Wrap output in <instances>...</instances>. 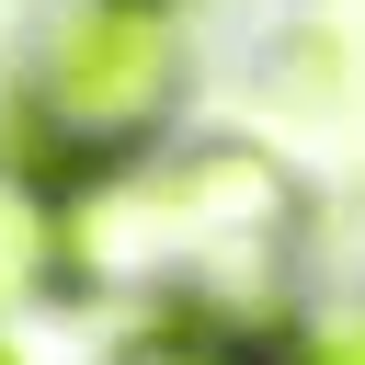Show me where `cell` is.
Wrapping results in <instances>:
<instances>
[{
	"label": "cell",
	"mask_w": 365,
	"mask_h": 365,
	"mask_svg": "<svg viewBox=\"0 0 365 365\" xmlns=\"http://www.w3.org/2000/svg\"><path fill=\"white\" fill-rule=\"evenodd\" d=\"M57 274H68V205H57V182L34 160L0 148V308L46 297Z\"/></svg>",
	"instance_id": "3957f363"
},
{
	"label": "cell",
	"mask_w": 365,
	"mask_h": 365,
	"mask_svg": "<svg viewBox=\"0 0 365 365\" xmlns=\"http://www.w3.org/2000/svg\"><path fill=\"white\" fill-rule=\"evenodd\" d=\"M0 365H11V354H0Z\"/></svg>",
	"instance_id": "8992f818"
},
{
	"label": "cell",
	"mask_w": 365,
	"mask_h": 365,
	"mask_svg": "<svg viewBox=\"0 0 365 365\" xmlns=\"http://www.w3.org/2000/svg\"><path fill=\"white\" fill-rule=\"evenodd\" d=\"M285 365H365V319H331V331H308Z\"/></svg>",
	"instance_id": "5b68a950"
},
{
	"label": "cell",
	"mask_w": 365,
	"mask_h": 365,
	"mask_svg": "<svg viewBox=\"0 0 365 365\" xmlns=\"http://www.w3.org/2000/svg\"><path fill=\"white\" fill-rule=\"evenodd\" d=\"M171 91H182L171 0H46L23 68V160L46 182L137 171L148 137L171 125Z\"/></svg>",
	"instance_id": "7a4b0ae2"
},
{
	"label": "cell",
	"mask_w": 365,
	"mask_h": 365,
	"mask_svg": "<svg viewBox=\"0 0 365 365\" xmlns=\"http://www.w3.org/2000/svg\"><path fill=\"white\" fill-rule=\"evenodd\" d=\"M91 205H114V228L68 217V262L80 274H137L171 285L160 319H217L251 331L285 308V251H297V171L251 137H205L137 171H103Z\"/></svg>",
	"instance_id": "6da1fadb"
},
{
	"label": "cell",
	"mask_w": 365,
	"mask_h": 365,
	"mask_svg": "<svg viewBox=\"0 0 365 365\" xmlns=\"http://www.w3.org/2000/svg\"><path fill=\"white\" fill-rule=\"evenodd\" d=\"M114 365H285V354H262L251 331H217V319H148Z\"/></svg>",
	"instance_id": "277c9868"
}]
</instances>
